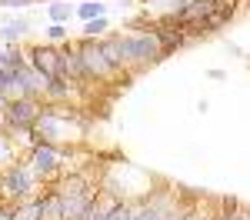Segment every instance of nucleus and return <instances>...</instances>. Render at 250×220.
<instances>
[{
  "mask_svg": "<svg viewBox=\"0 0 250 220\" xmlns=\"http://www.w3.org/2000/svg\"><path fill=\"white\" fill-rule=\"evenodd\" d=\"M120 50H124V70H144L150 63H160V43L150 30H140V34H120Z\"/></svg>",
  "mask_w": 250,
  "mask_h": 220,
  "instance_id": "obj_1",
  "label": "nucleus"
},
{
  "mask_svg": "<svg viewBox=\"0 0 250 220\" xmlns=\"http://www.w3.org/2000/svg\"><path fill=\"white\" fill-rule=\"evenodd\" d=\"M70 147H57V143H30L23 163L30 167V174L43 183H54L63 174V157H67Z\"/></svg>",
  "mask_w": 250,
  "mask_h": 220,
  "instance_id": "obj_2",
  "label": "nucleus"
},
{
  "mask_svg": "<svg viewBox=\"0 0 250 220\" xmlns=\"http://www.w3.org/2000/svg\"><path fill=\"white\" fill-rule=\"evenodd\" d=\"M40 110H43L40 97H7V103H3V134H10V137L27 134L34 127V120L40 117Z\"/></svg>",
  "mask_w": 250,
  "mask_h": 220,
  "instance_id": "obj_3",
  "label": "nucleus"
},
{
  "mask_svg": "<svg viewBox=\"0 0 250 220\" xmlns=\"http://www.w3.org/2000/svg\"><path fill=\"white\" fill-rule=\"evenodd\" d=\"M40 180L30 174V167L23 160H14L3 174H0V197L3 200H20V197H34Z\"/></svg>",
  "mask_w": 250,
  "mask_h": 220,
  "instance_id": "obj_4",
  "label": "nucleus"
},
{
  "mask_svg": "<svg viewBox=\"0 0 250 220\" xmlns=\"http://www.w3.org/2000/svg\"><path fill=\"white\" fill-rule=\"evenodd\" d=\"M74 47H77V57H80V67H83V80L87 83H104V80L117 77V70L104 60L97 40L80 37V40H74Z\"/></svg>",
  "mask_w": 250,
  "mask_h": 220,
  "instance_id": "obj_5",
  "label": "nucleus"
},
{
  "mask_svg": "<svg viewBox=\"0 0 250 220\" xmlns=\"http://www.w3.org/2000/svg\"><path fill=\"white\" fill-rule=\"evenodd\" d=\"M27 54V67H34L37 74H43L47 80L60 77V47L57 43H34L23 50Z\"/></svg>",
  "mask_w": 250,
  "mask_h": 220,
  "instance_id": "obj_6",
  "label": "nucleus"
},
{
  "mask_svg": "<svg viewBox=\"0 0 250 220\" xmlns=\"http://www.w3.org/2000/svg\"><path fill=\"white\" fill-rule=\"evenodd\" d=\"M60 77L74 80V83H87V80H83V67H80L74 40H63V43H60Z\"/></svg>",
  "mask_w": 250,
  "mask_h": 220,
  "instance_id": "obj_7",
  "label": "nucleus"
},
{
  "mask_svg": "<svg viewBox=\"0 0 250 220\" xmlns=\"http://www.w3.org/2000/svg\"><path fill=\"white\" fill-rule=\"evenodd\" d=\"M170 214V203L167 200H160V197H147V200H140V203H134V217L130 220H164Z\"/></svg>",
  "mask_w": 250,
  "mask_h": 220,
  "instance_id": "obj_8",
  "label": "nucleus"
},
{
  "mask_svg": "<svg viewBox=\"0 0 250 220\" xmlns=\"http://www.w3.org/2000/svg\"><path fill=\"white\" fill-rule=\"evenodd\" d=\"M23 67H27V54H23V47L7 43V47L0 50V70H3L7 77H14V74H20Z\"/></svg>",
  "mask_w": 250,
  "mask_h": 220,
  "instance_id": "obj_9",
  "label": "nucleus"
},
{
  "mask_svg": "<svg viewBox=\"0 0 250 220\" xmlns=\"http://www.w3.org/2000/svg\"><path fill=\"white\" fill-rule=\"evenodd\" d=\"M40 220H63V197L54 187L40 194Z\"/></svg>",
  "mask_w": 250,
  "mask_h": 220,
  "instance_id": "obj_10",
  "label": "nucleus"
},
{
  "mask_svg": "<svg viewBox=\"0 0 250 220\" xmlns=\"http://www.w3.org/2000/svg\"><path fill=\"white\" fill-rule=\"evenodd\" d=\"M10 210H14V220H40V194L10 200Z\"/></svg>",
  "mask_w": 250,
  "mask_h": 220,
  "instance_id": "obj_11",
  "label": "nucleus"
},
{
  "mask_svg": "<svg viewBox=\"0 0 250 220\" xmlns=\"http://www.w3.org/2000/svg\"><path fill=\"white\" fill-rule=\"evenodd\" d=\"M74 17H80L83 23L97 20V17H107V3L104 0H80V3H74Z\"/></svg>",
  "mask_w": 250,
  "mask_h": 220,
  "instance_id": "obj_12",
  "label": "nucleus"
},
{
  "mask_svg": "<svg viewBox=\"0 0 250 220\" xmlns=\"http://www.w3.org/2000/svg\"><path fill=\"white\" fill-rule=\"evenodd\" d=\"M27 30H30V20H27V17H17V20H10V23H3V27H0V40L17 43L20 37H27Z\"/></svg>",
  "mask_w": 250,
  "mask_h": 220,
  "instance_id": "obj_13",
  "label": "nucleus"
},
{
  "mask_svg": "<svg viewBox=\"0 0 250 220\" xmlns=\"http://www.w3.org/2000/svg\"><path fill=\"white\" fill-rule=\"evenodd\" d=\"M47 14H50V23H67V20L74 17V3L70 0H54L47 7Z\"/></svg>",
  "mask_w": 250,
  "mask_h": 220,
  "instance_id": "obj_14",
  "label": "nucleus"
},
{
  "mask_svg": "<svg viewBox=\"0 0 250 220\" xmlns=\"http://www.w3.org/2000/svg\"><path fill=\"white\" fill-rule=\"evenodd\" d=\"M107 30H110V20H107V17H97V20H87V23H83V37H87V40L107 37Z\"/></svg>",
  "mask_w": 250,
  "mask_h": 220,
  "instance_id": "obj_15",
  "label": "nucleus"
},
{
  "mask_svg": "<svg viewBox=\"0 0 250 220\" xmlns=\"http://www.w3.org/2000/svg\"><path fill=\"white\" fill-rule=\"evenodd\" d=\"M14 160H17V154H14V143H10L7 137H0V174H3V170H7Z\"/></svg>",
  "mask_w": 250,
  "mask_h": 220,
  "instance_id": "obj_16",
  "label": "nucleus"
},
{
  "mask_svg": "<svg viewBox=\"0 0 250 220\" xmlns=\"http://www.w3.org/2000/svg\"><path fill=\"white\" fill-rule=\"evenodd\" d=\"M47 40H50V43L70 40V27H67V23H50V27H47Z\"/></svg>",
  "mask_w": 250,
  "mask_h": 220,
  "instance_id": "obj_17",
  "label": "nucleus"
},
{
  "mask_svg": "<svg viewBox=\"0 0 250 220\" xmlns=\"http://www.w3.org/2000/svg\"><path fill=\"white\" fill-rule=\"evenodd\" d=\"M213 220H250L247 217V210H244V207H237V210H227V214H213Z\"/></svg>",
  "mask_w": 250,
  "mask_h": 220,
  "instance_id": "obj_18",
  "label": "nucleus"
},
{
  "mask_svg": "<svg viewBox=\"0 0 250 220\" xmlns=\"http://www.w3.org/2000/svg\"><path fill=\"white\" fill-rule=\"evenodd\" d=\"M0 220H14V210H10V200L0 207Z\"/></svg>",
  "mask_w": 250,
  "mask_h": 220,
  "instance_id": "obj_19",
  "label": "nucleus"
},
{
  "mask_svg": "<svg viewBox=\"0 0 250 220\" xmlns=\"http://www.w3.org/2000/svg\"><path fill=\"white\" fill-rule=\"evenodd\" d=\"M7 83H10V77L0 70V97H7Z\"/></svg>",
  "mask_w": 250,
  "mask_h": 220,
  "instance_id": "obj_20",
  "label": "nucleus"
}]
</instances>
